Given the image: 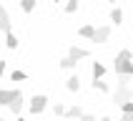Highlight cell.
Returning a JSON list of instances; mask_svg holds the SVG:
<instances>
[{
	"label": "cell",
	"mask_w": 133,
	"mask_h": 121,
	"mask_svg": "<svg viewBox=\"0 0 133 121\" xmlns=\"http://www.w3.org/2000/svg\"><path fill=\"white\" fill-rule=\"evenodd\" d=\"M45 108H48V96L38 93V96H33V98H30V113H33V116L43 113Z\"/></svg>",
	"instance_id": "3"
},
{
	"label": "cell",
	"mask_w": 133,
	"mask_h": 121,
	"mask_svg": "<svg viewBox=\"0 0 133 121\" xmlns=\"http://www.w3.org/2000/svg\"><path fill=\"white\" fill-rule=\"evenodd\" d=\"M78 35H83V38H90V40H93V35H96V28H93V25H81Z\"/></svg>",
	"instance_id": "12"
},
{
	"label": "cell",
	"mask_w": 133,
	"mask_h": 121,
	"mask_svg": "<svg viewBox=\"0 0 133 121\" xmlns=\"http://www.w3.org/2000/svg\"><path fill=\"white\" fill-rule=\"evenodd\" d=\"M20 8H23V13H33L35 10V0H20Z\"/></svg>",
	"instance_id": "15"
},
{
	"label": "cell",
	"mask_w": 133,
	"mask_h": 121,
	"mask_svg": "<svg viewBox=\"0 0 133 121\" xmlns=\"http://www.w3.org/2000/svg\"><path fill=\"white\" fill-rule=\"evenodd\" d=\"M55 3H60V0H55Z\"/></svg>",
	"instance_id": "27"
},
{
	"label": "cell",
	"mask_w": 133,
	"mask_h": 121,
	"mask_svg": "<svg viewBox=\"0 0 133 121\" xmlns=\"http://www.w3.org/2000/svg\"><path fill=\"white\" fill-rule=\"evenodd\" d=\"M93 88L101 91V93H111V86H108L103 78H93Z\"/></svg>",
	"instance_id": "10"
},
{
	"label": "cell",
	"mask_w": 133,
	"mask_h": 121,
	"mask_svg": "<svg viewBox=\"0 0 133 121\" xmlns=\"http://www.w3.org/2000/svg\"><path fill=\"white\" fill-rule=\"evenodd\" d=\"M68 56H70L73 60H81V58H88V51H85V48H78V45H70Z\"/></svg>",
	"instance_id": "7"
},
{
	"label": "cell",
	"mask_w": 133,
	"mask_h": 121,
	"mask_svg": "<svg viewBox=\"0 0 133 121\" xmlns=\"http://www.w3.org/2000/svg\"><path fill=\"white\" fill-rule=\"evenodd\" d=\"M65 86H68V91H73V93H75V91H81V78L73 73V76H70V78L65 81Z\"/></svg>",
	"instance_id": "11"
},
{
	"label": "cell",
	"mask_w": 133,
	"mask_h": 121,
	"mask_svg": "<svg viewBox=\"0 0 133 121\" xmlns=\"http://www.w3.org/2000/svg\"><path fill=\"white\" fill-rule=\"evenodd\" d=\"M0 121H5V119H0Z\"/></svg>",
	"instance_id": "29"
},
{
	"label": "cell",
	"mask_w": 133,
	"mask_h": 121,
	"mask_svg": "<svg viewBox=\"0 0 133 121\" xmlns=\"http://www.w3.org/2000/svg\"><path fill=\"white\" fill-rule=\"evenodd\" d=\"M101 121H113V119H111V116H103V119H101Z\"/></svg>",
	"instance_id": "25"
},
{
	"label": "cell",
	"mask_w": 133,
	"mask_h": 121,
	"mask_svg": "<svg viewBox=\"0 0 133 121\" xmlns=\"http://www.w3.org/2000/svg\"><path fill=\"white\" fill-rule=\"evenodd\" d=\"M5 73V60H0V76Z\"/></svg>",
	"instance_id": "24"
},
{
	"label": "cell",
	"mask_w": 133,
	"mask_h": 121,
	"mask_svg": "<svg viewBox=\"0 0 133 121\" xmlns=\"http://www.w3.org/2000/svg\"><path fill=\"white\" fill-rule=\"evenodd\" d=\"M5 43H8V48H10V51H15V48H18V38H15V33H13V30H10V33H8V38H5Z\"/></svg>",
	"instance_id": "16"
},
{
	"label": "cell",
	"mask_w": 133,
	"mask_h": 121,
	"mask_svg": "<svg viewBox=\"0 0 133 121\" xmlns=\"http://www.w3.org/2000/svg\"><path fill=\"white\" fill-rule=\"evenodd\" d=\"M10 111H13L15 116L23 111V93H20L18 88H15V98H13V104H10Z\"/></svg>",
	"instance_id": "6"
},
{
	"label": "cell",
	"mask_w": 133,
	"mask_h": 121,
	"mask_svg": "<svg viewBox=\"0 0 133 121\" xmlns=\"http://www.w3.org/2000/svg\"><path fill=\"white\" fill-rule=\"evenodd\" d=\"M121 121H133V113H123V116H121Z\"/></svg>",
	"instance_id": "23"
},
{
	"label": "cell",
	"mask_w": 133,
	"mask_h": 121,
	"mask_svg": "<svg viewBox=\"0 0 133 121\" xmlns=\"http://www.w3.org/2000/svg\"><path fill=\"white\" fill-rule=\"evenodd\" d=\"M78 5H81V0H68V3H65V13H68V15L75 13V10H78Z\"/></svg>",
	"instance_id": "17"
},
{
	"label": "cell",
	"mask_w": 133,
	"mask_h": 121,
	"mask_svg": "<svg viewBox=\"0 0 133 121\" xmlns=\"http://www.w3.org/2000/svg\"><path fill=\"white\" fill-rule=\"evenodd\" d=\"M65 116H68V119H81V116H83V108H81V106H73V108H68V111H65Z\"/></svg>",
	"instance_id": "13"
},
{
	"label": "cell",
	"mask_w": 133,
	"mask_h": 121,
	"mask_svg": "<svg viewBox=\"0 0 133 121\" xmlns=\"http://www.w3.org/2000/svg\"><path fill=\"white\" fill-rule=\"evenodd\" d=\"M111 3H116V0H111Z\"/></svg>",
	"instance_id": "28"
},
{
	"label": "cell",
	"mask_w": 133,
	"mask_h": 121,
	"mask_svg": "<svg viewBox=\"0 0 133 121\" xmlns=\"http://www.w3.org/2000/svg\"><path fill=\"white\" fill-rule=\"evenodd\" d=\"M111 38V25H98L96 28V35H93V40L96 43H105Z\"/></svg>",
	"instance_id": "4"
},
{
	"label": "cell",
	"mask_w": 133,
	"mask_h": 121,
	"mask_svg": "<svg viewBox=\"0 0 133 121\" xmlns=\"http://www.w3.org/2000/svg\"><path fill=\"white\" fill-rule=\"evenodd\" d=\"M90 73H93V78H103V76H105V66L101 63V60H93V68H90Z\"/></svg>",
	"instance_id": "9"
},
{
	"label": "cell",
	"mask_w": 133,
	"mask_h": 121,
	"mask_svg": "<svg viewBox=\"0 0 133 121\" xmlns=\"http://www.w3.org/2000/svg\"><path fill=\"white\" fill-rule=\"evenodd\" d=\"M13 98H15V88L13 91H0V106H8V108H10V104H13Z\"/></svg>",
	"instance_id": "8"
},
{
	"label": "cell",
	"mask_w": 133,
	"mask_h": 121,
	"mask_svg": "<svg viewBox=\"0 0 133 121\" xmlns=\"http://www.w3.org/2000/svg\"><path fill=\"white\" fill-rule=\"evenodd\" d=\"M113 71H116V76H133V53L128 51V48H123V51L116 53V58H113Z\"/></svg>",
	"instance_id": "1"
},
{
	"label": "cell",
	"mask_w": 133,
	"mask_h": 121,
	"mask_svg": "<svg viewBox=\"0 0 133 121\" xmlns=\"http://www.w3.org/2000/svg\"><path fill=\"white\" fill-rule=\"evenodd\" d=\"M65 111H68V108L63 104H55V106H53V113H55V116H65Z\"/></svg>",
	"instance_id": "19"
},
{
	"label": "cell",
	"mask_w": 133,
	"mask_h": 121,
	"mask_svg": "<svg viewBox=\"0 0 133 121\" xmlns=\"http://www.w3.org/2000/svg\"><path fill=\"white\" fill-rule=\"evenodd\" d=\"M121 111L123 113H133V101H126V104L121 106Z\"/></svg>",
	"instance_id": "21"
},
{
	"label": "cell",
	"mask_w": 133,
	"mask_h": 121,
	"mask_svg": "<svg viewBox=\"0 0 133 121\" xmlns=\"http://www.w3.org/2000/svg\"><path fill=\"white\" fill-rule=\"evenodd\" d=\"M25 78H28L25 71H13V81H25Z\"/></svg>",
	"instance_id": "20"
},
{
	"label": "cell",
	"mask_w": 133,
	"mask_h": 121,
	"mask_svg": "<svg viewBox=\"0 0 133 121\" xmlns=\"http://www.w3.org/2000/svg\"><path fill=\"white\" fill-rule=\"evenodd\" d=\"M118 121H121V119H118Z\"/></svg>",
	"instance_id": "30"
},
{
	"label": "cell",
	"mask_w": 133,
	"mask_h": 121,
	"mask_svg": "<svg viewBox=\"0 0 133 121\" xmlns=\"http://www.w3.org/2000/svg\"><path fill=\"white\" fill-rule=\"evenodd\" d=\"M78 121H96V116H90V113H83V116H81Z\"/></svg>",
	"instance_id": "22"
},
{
	"label": "cell",
	"mask_w": 133,
	"mask_h": 121,
	"mask_svg": "<svg viewBox=\"0 0 133 121\" xmlns=\"http://www.w3.org/2000/svg\"><path fill=\"white\" fill-rule=\"evenodd\" d=\"M126 101H133V93H131V88H128L126 76H121L118 86H116V96H113V104H116V106H123Z\"/></svg>",
	"instance_id": "2"
},
{
	"label": "cell",
	"mask_w": 133,
	"mask_h": 121,
	"mask_svg": "<svg viewBox=\"0 0 133 121\" xmlns=\"http://www.w3.org/2000/svg\"><path fill=\"white\" fill-rule=\"evenodd\" d=\"M75 66H78V60H73L70 56H65V58L60 60V68H75Z\"/></svg>",
	"instance_id": "18"
},
{
	"label": "cell",
	"mask_w": 133,
	"mask_h": 121,
	"mask_svg": "<svg viewBox=\"0 0 133 121\" xmlns=\"http://www.w3.org/2000/svg\"><path fill=\"white\" fill-rule=\"evenodd\" d=\"M15 121H25V119H20V116H18V119H15Z\"/></svg>",
	"instance_id": "26"
},
{
	"label": "cell",
	"mask_w": 133,
	"mask_h": 121,
	"mask_svg": "<svg viewBox=\"0 0 133 121\" xmlns=\"http://www.w3.org/2000/svg\"><path fill=\"white\" fill-rule=\"evenodd\" d=\"M111 20L116 23V25L123 23V13H121V8H113V10H111Z\"/></svg>",
	"instance_id": "14"
},
{
	"label": "cell",
	"mask_w": 133,
	"mask_h": 121,
	"mask_svg": "<svg viewBox=\"0 0 133 121\" xmlns=\"http://www.w3.org/2000/svg\"><path fill=\"white\" fill-rule=\"evenodd\" d=\"M0 30L3 33H10V15H8L5 5H0Z\"/></svg>",
	"instance_id": "5"
}]
</instances>
